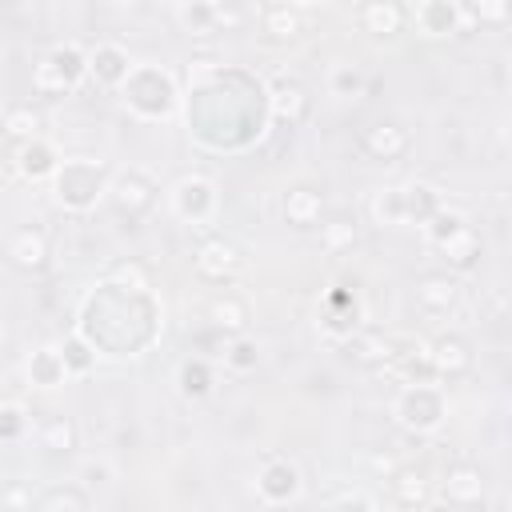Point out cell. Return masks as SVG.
Segmentation results:
<instances>
[{"mask_svg": "<svg viewBox=\"0 0 512 512\" xmlns=\"http://www.w3.org/2000/svg\"><path fill=\"white\" fill-rule=\"evenodd\" d=\"M320 328H324L328 340H348L360 328V300H356L352 288L336 284V288L324 292V300H320Z\"/></svg>", "mask_w": 512, "mask_h": 512, "instance_id": "cell-10", "label": "cell"}, {"mask_svg": "<svg viewBox=\"0 0 512 512\" xmlns=\"http://www.w3.org/2000/svg\"><path fill=\"white\" fill-rule=\"evenodd\" d=\"M368 216L380 224V228H396L404 224V188L400 184H384L372 192L368 200Z\"/></svg>", "mask_w": 512, "mask_h": 512, "instance_id": "cell-32", "label": "cell"}, {"mask_svg": "<svg viewBox=\"0 0 512 512\" xmlns=\"http://www.w3.org/2000/svg\"><path fill=\"white\" fill-rule=\"evenodd\" d=\"M260 28H264V36H268L272 44H288V40H296V36L304 32V16H300V8H292V4H272V8L264 12Z\"/></svg>", "mask_w": 512, "mask_h": 512, "instance_id": "cell-30", "label": "cell"}, {"mask_svg": "<svg viewBox=\"0 0 512 512\" xmlns=\"http://www.w3.org/2000/svg\"><path fill=\"white\" fill-rule=\"evenodd\" d=\"M264 100H268V116L280 124H300L308 116V88L292 76H276L264 88Z\"/></svg>", "mask_w": 512, "mask_h": 512, "instance_id": "cell-16", "label": "cell"}, {"mask_svg": "<svg viewBox=\"0 0 512 512\" xmlns=\"http://www.w3.org/2000/svg\"><path fill=\"white\" fill-rule=\"evenodd\" d=\"M128 68H132V56H128L124 44H116V40H96V44L88 48V80H92L96 88L116 92V88L124 84Z\"/></svg>", "mask_w": 512, "mask_h": 512, "instance_id": "cell-13", "label": "cell"}, {"mask_svg": "<svg viewBox=\"0 0 512 512\" xmlns=\"http://www.w3.org/2000/svg\"><path fill=\"white\" fill-rule=\"evenodd\" d=\"M400 188H404V224H416L420 228L428 216H436L448 204L444 192L436 184H428V180H408Z\"/></svg>", "mask_w": 512, "mask_h": 512, "instance_id": "cell-25", "label": "cell"}, {"mask_svg": "<svg viewBox=\"0 0 512 512\" xmlns=\"http://www.w3.org/2000/svg\"><path fill=\"white\" fill-rule=\"evenodd\" d=\"M36 444L44 452H72L76 448V424L68 416H48L40 428H36Z\"/></svg>", "mask_w": 512, "mask_h": 512, "instance_id": "cell-35", "label": "cell"}, {"mask_svg": "<svg viewBox=\"0 0 512 512\" xmlns=\"http://www.w3.org/2000/svg\"><path fill=\"white\" fill-rule=\"evenodd\" d=\"M328 504H344V508H380V500L368 496V492H360V488H352V492H336V496H328Z\"/></svg>", "mask_w": 512, "mask_h": 512, "instance_id": "cell-42", "label": "cell"}, {"mask_svg": "<svg viewBox=\"0 0 512 512\" xmlns=\"http://www.w3.org/2000/svg\"><path fill=\"white\" fill-rule=\"evenodd\" d=\"M108 280H116V284H124V288H152V284H148V272H144L140 264H132V260H128V264H116V268L108 272Z\"/></svg>", "mask_w": 512, "mask_h": 512, "instance_id": "cell-41", "label": "cell"}, {"mask_svg": "<svg viewBox=\"0 0 512 512\" xmlns=\"http://www.w3.org/2000/svg\"><path fill=\"white\" fill-rule=\"evenodd\" d=\"M60 160H64V156L56 152V144H52L48 136L20 140L16 152H12V168H16V176L28 180V184H48L52 172L60 168Z\"/></svg>", "mask_w": 512, "mask_h": 512, "instance_id": "cell-11", "label": "cell"}, {"mask_svg": "<svg viewBox=\"0 0 512 512\" xmlns=\"http://www.w3.org/2000/svg\"><path fill=\"white\" fill-rule=\"evenodd\" d=\"M320 244H324L332 256H336V252H348V248L356 244V224L344 220V216H340V220H328V224L320 228Z\"/></svg>", "mask_w": 512, "mask_h": 512, "instance_id": "cell-40", "label": "cell"}, {"mask_svg": "<svg viewBox=\"0 0 512 512\" xmlns=\"http://www.w3.org/2000/svg\"><path fill=\"white\" fill-rule=\"evenodd\" d=\"M256 500L264 508H284V504H296L304 496V476L300 468L288 460V456H264L260 468H256Z\"/></svg>", "mask_w": 512, "mask_h": 512, "instance_id": "cell-6", "label": "cell"}, {"mask_svg": "<svg viewBox=\"0 0 512 512\" xmlns=\"http://www.w3.org/2000/svg\"><path fill=\"white\" fill-rule=\"evenodd\" d=\"M392 420L412 432V436H432L444 428L448 420V396L436 380H412L400 384V392L392 396Z\"/></svg>", "mask_w": 512, "mask_h": 512, "instance_id": "cell-3", "label": "cell"}, {"mask_svg": "<svg viewBox=\"0 0 512 512\" xmlns=\"http://www.w3.org/2000/svg\"><path fill=\"white\" fill-rule=\"evenodd\" d=\"M388 480H392V500L400 508H428L432 504V488L416 468H396Z\"/></svg>", "mask_w": 512, "mask_h": 512, "instance_id": "cell-29", "label": "cell"}, {"mask_svg": "<svg viewBox=\"0 0 512 512\" xmlns=\"http://www.w3.org/2000/svg\"><path fill=\"white\" fill-rule=\"evenodd\" d=\"M84 84H88V48L76 40L52 44L32 68V88L40 96H68Z\"/></svg>", "mask_w": 512, "mask_h": 512, "instance_id": "cell-4", "label": "cell"}, {"mask_svg": "<svg viewBox=\"0 0 512 512\" xmlns=\"http://www.w3.org/2000/svg\"><path fill=\"white\" fill-rule=\"evenodd\" d=\"M224 368L228 372H236V376H244V372H256V364H260V344L252 340V336H244V332H236L228 344H224Z\"/></svg>", "mask_w": 512, "mask_h": 512, "instance_id": "cell-34", "label": "cell"}, {"mask_svg": "<svg viewBox=\"0 0 512 512\" xmlns=\"http://www.w3.org/2000/svg\"><path fill=\"white\" fill-rule=\"evenodd\" d=\"M280 212H284V220H288L292 228H312V224H320L324 196H320V188H312V184H292V188L284 192V200H280Z\"/></svg>", "mask_w": 512, "mask_h": 512, "instance_id": "cell-23", "label": "cell"}, {"mask_svg": "<svg viewBox=\"0 0 512 512\" xmlns=\"http://www.w3.org/2000/svg\"><path fill=\"white\" fill-rule=\"evenodd\" d=\"M156 180L144 172V168H120V172H112V180H108V200L120 208V212H128V216H140V212H148L152 204H156Z\"/></svg>", "mask_w": 512, "mask_h": 512, "instance_id": "cell-9", "label": "cell"}, {"mask_svg": "<svg viewBox=\"0 0 512 512\" xmlns=\"http://www.w3.org/2000/svg\"><path fill=\"white\" fill-rule=\"evenodd\" d=\"M0 128H4V136L12 144H20V140H32V136H44V116L32 104H12L4 112V120H0Z\"/></svg>", "mask_w": 512, "mask_h": 512, "instance_id": "cell-31", "label": "cell"}, {"mask_svg": "<svg viewBox=\"0 0 512 512\" xmlns=\"http://www.w3.org/2000/svg\"><path fill=\"white\" fill-rule=\"evenodd\" d=\"M384 380H392V384H412V380H436L432 376V364H428V340H412V336H404L400 340V348L376 368Z\"/></svg>", "mask_w": 512, "mask_h": 512, "instance_id": "cell-12", "label": "cell"}, {"mask_svg": "<svg viewBox=\"0 0 512 512\" xmlns=\"http://www.w3.org/2000/svg\"><path fill=\"white\" fill-rule=\"evenodd\" d=\"M280 4H292V8H300V4H308V0H280Z\"/></svg>", "mask_w": 512, "mask_h": 512, "instance_id": "cell-46", "label": "cell"}, {"mask_svg": "<svg viewBox=\"0 0 512 512\" xmlns=\"http://www.w3.org/2000/svg\"><path fill=\"white\" fill-rule=\"evenodd\" d=\"M408 24H412L416 36H424V40H448V36H456L460 28H468L460 0H416V4L408 8Z\"/></svg>", "mask_w": 512, "mask_h": 512, "instance_id": "cell-8", "label": "cell"}, {"mask_svg": "<svg viewBox=\"0 0 512 512\" xmlns=\"http://www.w3.org/2000/svg\"><path fill=\"white\" fill-rule=\"evenodd\" d=\"M208 320H212V328H220V332L236 336V332H244V328H248L252 308H248V300H244V296H236V292H220V296L208 304Z\"/></svg>", "mask_w": 512, "mask_h": 512, "instance_id": "cell-28", "label": "cell"}, {"mask_svg": "<svg viewBox=\"0 0 512 512\" xmlns=\"http://www.w3.org/2000/svg\"><path fill=\"white\" fill-rule=\"evenodd\" d=\"M484 492H488L484 472H480L476 464H456V468H448L440 496H444V504H452V508H476V504H484Z\"/></svg>", "mask_w": 512, "mask_h": 512, "instance_id": "cell-17", "label": "cell"}, {"mask_svg": "<svg viewBox=\"0 0 512 512\" xmlns=\"http://www.w3.org/2000/svg\"><path fill=\"white\" fill-rule=\"evenodd\" d=\"M60 344V356H64V368H68V376H88L92 368H96V348L80 336V332H68L64 340H56Z\"/></svg>", "mask_w": 512, "mask_h": 512, "instance_id": "cell-33", "label": "cell"}, {"mask_svg": "<svg viewBox=\"0 0 512 512\" xmlns=\"http://www.w3.org/2000/svg\"><path fill=\"white\" fill-rule=\"evenodd\" d=\"M8 256H12L16 268L40 272V268L48 264V236H44L40 228H20V232H12V240H8Z\"/></svg>", "mask_w": 512, "mask_h": 512, "instance_id": "cell-26", "label": "cell"}, {"mask_svg": "<svg viewBox=\"0 0 512 512\" xmlns=\"http://www.w3.org/2000/svg\"><path fill=\"white\" fill-rule=\"evenodd\" d=\"M364 88H368V80H364V72H360L356 64H336V68L328 72V92L340 96V100L364 96Z\"/></svg>", "mask_w": 512, "mask_h": 512, "instance_id": "cell-38", "label": "cell"}, {"mask_svg": "<svg viewBox=\"0 0 512 512\" xmlns=\"http://www.w3.org/2000/svg\"><path fill=\"white\" fill-rule=\"evenodd\" d=\"M172 16L188 36H212L240 24V12L228 0H176Z\"/></svg>", "mask_w": 512, "mask_h": 512, "instance_id": "cell-7", "label": "cell"}, {"mask_svg": "<svg viewBox=\"0 0 512 512\" xmlns=\"http://www.w3.org/2000/svg\"><path fill=\"white\" fill-rule=\"evenodd\" d=\"M116 92H120V104L128 108V116L140 120V124H168L180 112V100H184L180 80L156 60H140V64L132 60L128 76Z\"/></svg>", "mask_w": 512, "mask_h": 512, "instance_id": "cell-1", "label": "cell"}, {"mask_svg": "<svg viewBox=\"0 0 512 512\" xmlns=\"http://www.w3.org/2000/svg\"><path fill=\"white\" fill-rule=\"evenodd\" d=\"M112 4H140V0H112Z\"/></svg>", "mask_w": 512, "mask_h": 512, "instance_id": "cell-47", "label": "cell"}, {"mask_svg": "<svg viewBox=\"0 0 512 512\" xmlns=\"http://www.w3.org/2000/svg\"><path fill=\"white\" fill-rule=\"evenodd\" d=\"M4 500H8V504H16V508H20V504H32V500H28V496H24V492H20V488H12V492H8V496H4Z\"/></svg>", "mask_w": 512, "mask_h": 512, "instance_id": "cell-45", "label": "cell"}, {"mask_svg": "<svg viewBox=\"0 0 512 512\" xmlns=\"http://www.w3.org/2000/svg\"><path fill=\"white\" fill-rule=\"evenodd\" d=\"M408 132L400 128V124H392V120H380V124H372L368 132H364V140H360V148H364V156L368 160H380V164H396L404 152H408Z\"/></svg>", "mask_w": 512, "mask_h": 512, "instance_id": "cell-19", "label": "cell"}, {"mask_svg": "<svg viewBox=\"0 0 512 512\" xmlns=\"http://www.w3.org/2000/svg\"><path fill=\"white\" fill-rule=\"evenodd\" d=\"M428 364H432L436 380L464 376L472 368V348H468V340L460 332H440L436 340H428Z\"/></svg>", "mask_w": 512, "mask_h": 512, "instance_id": "cell-15", "label": "cell"}, {"mask_svg": "<svg viewBox=\"0 0 512 512\" xmlns=\"http://www.w3.org/2000/svg\"><path fill=\"white\" fill-rule=\"evenodd\" d=\"M0 340H4V328H0Z\"/></svg>", "mask_w": 512, "mask_h": 512, "instance_id": "cell-48", "label": "cell"}, {"mask_svg": "<svg viewBox=\"0 0 512 512\" xmlns=\"http://www.w3.org/2000/svg\"><path fill=\"white\" fill-rule=\"evenodd\" d=\"M176 388H180L184 400H204V396L216 388V368H212V360H204V356L180 360V368H176Z\"/></svg>", "mask_w": 512, "mask_h": 512, "instance_id": "cell-27", "label": "cell"}, {"mask_svg": "<svg viewBox=\"0 0 512 512\" xmlns=\"http://www.w3.org/2000/svg\"><path fill=\"white\" fill-rule=\"evenodd\" d=\"M416 304H420V312H428V316H448V312L460 304V280L448 276V272H428V276L416 284Z\"/></svg>", "mask_w": 512, "mask_h": 512, "instance_id": "cell-18", "label": "cell"}, {"mask_svg": "<svg viewBox=\"0 0 512 512\" xmlns=\"http://www.w3.org/2000/svg\"><path fill=\"white\" fill-rule=\"evenodd\" d=\"M24 376L32 388H60L68 380V368H64V356H60V344H40L28 360H24Z\"/></svg>", "mask_w": 512, "mask_h": 512, "instance_id": "cell-24", "label": "cell"}, {"mask_svg": "<svg viewBox=\"0 0 512 512\" xmlns=\"http://www.w3.org/2000/svg\"><path fill=\"white\" fill-rule=\"evenodd\" d=\"M28 432V412L16 400H0V444H16Z\"/></svg>", "mask_w": 512, "mask_h": 512, "instance_id": "cell-39", "label": "cell"}, {"mask_svg": "<svg viewBox=\"0 0 512 512\" xmlns=\"http://www.w3.org/2000/svg\"><path fill=\"white\" fill-rule=\"evenodd\" d=\"M360 28L368 36H400L408 28V8L400 0H364L360 4Z\"/></svg>", "mask_w": 512, "mask_h": 512, "instance_id": "cell-22", "label": "cell"}, {"mask_svg": "<svg viewBox=\"0 0 512 512\" xmlns=\"http://www.w3.org/2000/svg\"><path fill=\"white\" fill-rule=\"evenodd\" d=\"M168 212L180 220V224H192V228H204L220 216V188L204 176V172H184L172 180L168 188Z\"/></svg>", "mask_w": 512, "mask_h": 512, "instance_id": "cell-5", "label": "cell"}, {"mask_svg": "<svg viewBox=\"0 0 512 512\" xmlns=\"http://www.w3.org/2000/svg\"><path fill=\"white\" fill-rule=\"evenodd\" d=\"M444 260H448V268H456V272H468V268H476V260H480V236H476V228L464 220V224H456L452 232H444L436 244H432Z\"/></svg>", "mask_w": 512, "mask_h": 512, "instance_id": "cell-20", "label": "cell"}, {"mask_svg": "<svg viewBox=\"0 0 512 512\" xmlns=\"http://www.w3.org/2000/svg\"><path fill=\"white\" fill-rule=\"evenodd\" d=\"M108 480H112V468H108L104 460L84 464V484H108Z\"/></svg>", "mask_w": 512, "mask_h": 512, "instance_id": "cell-43", "label": "cell"}, {"mask_svg": "<svg viewBox=\"0 0 512 512\" xmlns=\"http://www.w3.org/2000/svg\"><path fill=\"white\" fill-rule=\"evenodd\" d=\"M508 16H512V0H468V4H464V20H468V24L504 28Z\"/></svg>", "mask_w": 512, "mask_h": 512, "instance_id": "cell-37", "label": "cell"}, {"mask_svg": "<svg viewBox=\"0 0 512 512\" xmlns=\"http://www.w3.org/2000/svg\"><path fill=\"white\" fill-rule=\"evenodd\" d=\"M108 180H112L108 160H96V156H64L60 168L52 172L48 188H52L56 208H64L72 216H84V212H92L108 196Z\"/></svg>", "mask_w": 512, "mask_h": 512, "instance_id": "cell-2", "label": "cell"}, {"mask_svg": "<svg viewBox=\"0 0 512 512\" xmlns=\"http://www.w3.org/2000/svg\"><path fill=\"white\" fill-rule=\"evenodd\" d=\"M36 504H40L44 512H84L92 500H88V492H84L80 484H56V488H48Z\"/></svg>", "mask_w": 512, "mask_h": 512, "instance_id": "cell-36", "label": "cell"}, {"mask_svg": "<svg viewBox=\"0 0 512 512\" xmlns=\"http://www.w3.org/2000/svg\"><path fill=\"white\" fill-rule=\"evenodd\" d=\"M372 468H376V472H384V476H392L400 464H396L392 456H384V452H380V456H372Z\"/></svg>", "mask_w": 512, "mask_h": 512, "instance_id": "cell-44", "label": "cell"}, {"mask_svg": "<svg viewBox=\"0 0 512 512\" xmlns=\"http://www.w3.org/2000/svg\"><path fill=\"white\" fill-rule=\"evenodd\" d=\"M192 260H196V272H200L204 280H212V284L232 280V276L240 272V264H244L240 248H236L232 240H224V236H208V240L196 248Z\"/></svg>", "mask_w": 512, "mask_h": 512, "instance_id": "cell-14", "label": "cell"}, {"mask_svg": "<svg viewBox=\"0 0 512 512\" xmlns=\"http://www.w3.org/2000/svg\"><path fill=\"white\" fill-rule=\"evenodd\" d=\"M404 336H392V332H380V328H356L348 336V356L364 368H380L396 348H400Z\"/></svg>", "mask_w": 512, "mask_h": 512, "instance_id": "cell-21", "label": "cell"}]
</instances>
